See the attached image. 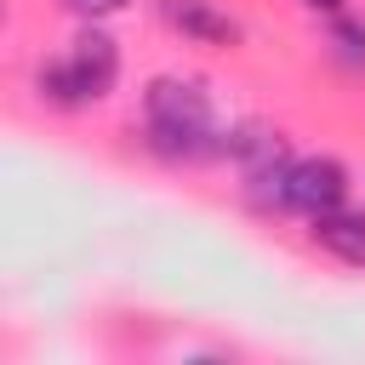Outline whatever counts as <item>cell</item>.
I'll use <instances>...</instances> for the list:
<instances>
[{"mask_svg":"<svg viewBox=\"0 0 365 365\" xmlns=\"http://www.w3.org/2000/svg\"><path fill=\"white\" fill-rule=\"evenodd\" d=\"M143 137H148V148L160 160H177V165L222 154L217 108H211L205 86L182 80V74H154L143 86Z\"/></svg>","mask_w":365,"mask_h":365,"instance_id":"1","label":"cell"},{"mask_svg":"<svg viewBox=\"0 0 365 365\" xmlns=\"http://www.w3.org/2000/svg\"><path fill=\"white\" fill-rule=\"evenodd\" d=\"M308 11H325V17H336V11H348V0H302Z\"/></svg>","mask_w":365,"mask_h":365,"instance_id":"10","label":"cell"},{"mask_svg":"<svg viewBox=\"0 0 365 365\" xmlns=\"http://www.w3.org/2000/svg\"><path fill=\"white\" fill-rule=\"evenodd\" d=\"M308 222H314V245L319 251H331L348 268H365V205H336V211L308 217Z\"/></svg>","mask_w":365,"mask_h":365,"instance_id":"6","label":"cell"},{"mask_svg":"<svg viewBox=\"0 0 365 365\" xmlns=\"http://www.w3.org/2000/svg\"><path fill=\"white\" fill-rule=\"evenodd\" d=\"M63 11H74V17H86V23H103V17H114V11H125L131 0H57Z\"/></svg>","mask_w":365,"mask_h":365,"instance_id":"9","label":"cell"},{"mask_svg":"<svg viewBox=\"0 0 365 365\" xmlns=\"http://www.w3.org/2000/svg\"><path fill=\"white\" fill-rule=\"evenodd\" d=\"M222 154H228L240 171H268V165L291 160V143H285L274 125H262V120H240V125L222 131Z\"/></svg>","mask_w":365,"mask_h":365,"instance_id":"5","label":"cell"},{"mask_svg":"<svg viewBox=\"0 0 365 365\" xmlns=\"http://www.w3.org/2000/svg\"><path fill=\"white\" fill-rule=\"evenodd\" d=\"M160 11H165V23H171L188 46L228 51V46H240V40H245V29H240L217 0H160Z\"/></svg>","mask_w":365,"mask_h":365,"instance_id":"3","label":"cell"},{"mask_svg":"<svg viewBox=\"0 0 365 365\" xmlns=\"http://www.w3.org/2000/svg\"><path fill=\"white\" fill-rule=\"evenodd\" d=\"M34 91H40V97H46L51 108H63V114H80V108H91V91H86L80 68L68 63V51L34 68Z\"/></svg>","mask_w":365,"mask_h":365,"instance_id":"7","label":"cell"},{"mask_svg":"<svg viewBox=\"0 0 365 365\" xmlns=\"http://www.w3.org/2000/svg\"><path fill=\"white\" fill-rule=\"evenodd\" d=\"M68 63L80 68V80H86L91 103H103V97L114 91V80H120V46H114V34H103L97 23H86V29L74 34Z\"/></svg>","mask_w":365,"mask_h":365,"instance_id":"4","label":"cell"},{"mask_svg":"<svg viewBox=\"0 0 365 365\" xmlns=\"http://www.w3.org/2000/svg\"><path fill=\"white\" fill-rule=\"evenodd\" d=\"M348 188H354V177H348V165L336 154H302V160H291V177H285L291 211L325 217V211L348 205Z\"/></svg>","mask_w":365,"mask_h":365,"instance_id":"2","label":"cell"},{"mask_svg":"<svg viewBox=\"0 0 365 365\" xmlns=\"http://www.w3.org/2000/svg\"><path fill=\"white\" fill-rule=\"evenodd\" d=\"M325 34H331V51H336L348 68H365V17H354V11H336Z\"/></svg>","mask_w":365,"mask_h":365,"instance_id":"8","label":"cell"}]
</instances>
